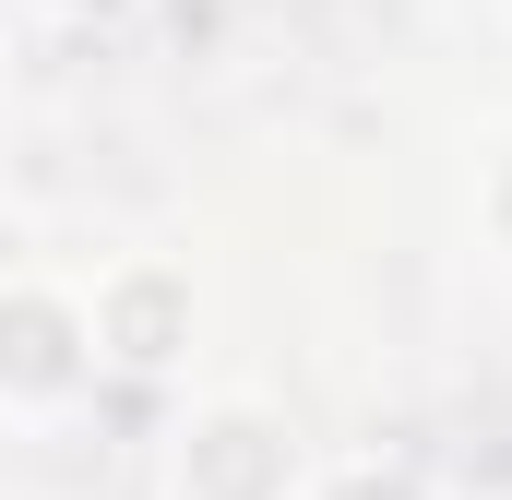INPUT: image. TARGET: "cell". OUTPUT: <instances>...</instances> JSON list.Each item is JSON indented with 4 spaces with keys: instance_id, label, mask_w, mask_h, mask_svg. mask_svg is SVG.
<instances>
[{
    "instance_id": "cell-1",
    "label": "cell",
    "mask_w": 512,
    "mask_h": 500,
    "mask_svg": "<svg viewBox=\"0 0 512 500\" xmlns=\"http://www.w3.org/2000/svg\"><path fill=\"white\" fill-rule=\"evenodd\" d=\"M155 500H310V441L262 393H203L155 453Z\"/></svg>"
},
{
    "instance_id": "cell-2",
    "label": "cell",
    "mask_w": 512,
    "mask_h": 500,
    "mask_svg": "<svg viewBox=\"0 0 512 500\" xmlns=\"http://www.w3.org/2000/svg\"><path fill=\"white\" fill-rule=\"evenodd\" d=\"M96 393V322L60 274H0V417H72Z\"/></svg>"
},
{
    "instance_id": "cell-3",
    "label": "cell",
    "mask_w": 512,
    "mask_h": 500,
    "mask_svg": "<svg viewBox=\"0 0 512 500\" xmlns=\"http://www.w3.org/2000/svg\"><path fill=\"white\" fill-rule=\"evenodd\" d=\"M84 322H96V370L108 381H167L179 358H191V322H203L191 262H167V250L108 262V274L84 286Z\"/></svg>"
},
{
    "instance_id": "cell-4",
    "label": "cell",
    "mask_w": 512,
    "mask_h": 500,
    "mask_svg": "<svg viewBox=\"0 0 512 500\" xmlns=\"http://www.w3.org/2000/svg\"><path fill=\"white\" fill-rule=\"evenodd\" d=\"M310 500H429V477H417L405 453H358V465H322Z\"/></svg>"
},
{
    "instance_id": "cell-5",
    "label": "cell",
    "mask_w": 512,
    "mask_h": 500,
    "mask_svg": "<svg viewBox=\"0 0 512 500\" xmlns=\"http://www.w3.org/2000/svg\"><path fill=\"white\" fill-rule=\"evenodd\" d=\"M477 239H489V250L512 262V120L489 131V143H477Z\"/></svg>"
},
{
    "instance_id": "cell-6",
    "label": "cell",
    "mask_w": 512,
    "mask_h": 500,
    "mask_svg": "<svg viewBox=\"0 0 512 500\" xmlns=\"http://www.w3.org/2000/svg\"><path fill=\"white\" fill-rule=\"evenodd\" d=\"M48 12H60V24H131L143 0H48Z\"/></svg>"
}]
</instances>
